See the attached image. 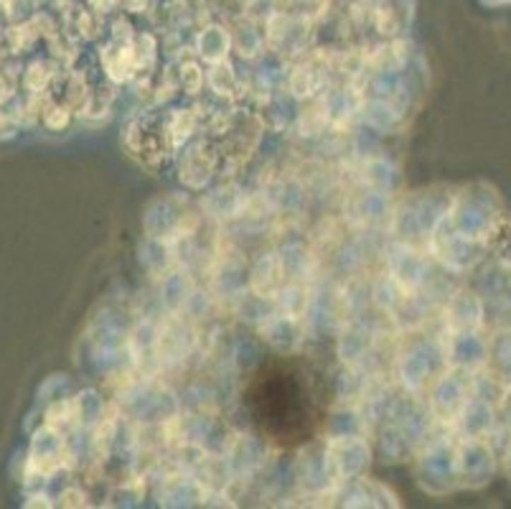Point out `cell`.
<instances>
[{"mask_svg":"<svg viewBox=\"0 0 511 509\" xmlns=\"http://www.w3.org/2000/svg\"><path fill=\"white\" fill-rule=\"evenodd\" d=\"M44 82H46V71H44V66H41V64H33L31 71L25 74V87H28V89H38Z\"/></svg>","mask_w":511,"mask_h":509,"instance_id":"obj_1","label":"cell"},{"mask_svg":"<svg viewBox=\"0 0 511 509\" xmlns=\"http://www.w3.org/2000/svg\"><path fill=\"white\" fill-rule=\"evenodd\" d=\"M13 133H16V120L11 115L0 112V138H13Z\"/></svg>","mask_w":511,"mask_h":509,"instance_id":"obj_2","label":"cell"},{"mask_svg":"<svg viewBox=\"0 0 511 509\" xmlns=\"http://www.w3.org/2000/svg\"><path fill=\"white\" fill-rule=\"evenodd\" d=\"M11 92H13V89H11V84H8V79L0 74V102L8 100V97H11Z\"/></svg>","mask_w":511,"mask_h":509,"instance_id":"obj_3","label":"cell"}]
</instances>
